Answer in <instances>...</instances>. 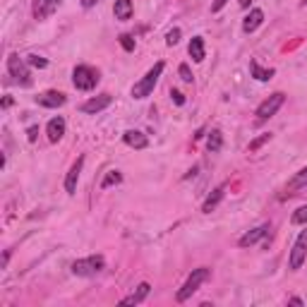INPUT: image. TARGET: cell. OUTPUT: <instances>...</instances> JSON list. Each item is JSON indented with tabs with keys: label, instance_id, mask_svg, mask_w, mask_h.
Masks as SVG:
<instances>
[{
	"label": "cell",
	"instance_id": "obj_1",
	"mask_svg": "<svg viewBox=\"0 0 307 307\" xmlns=\"http://www.w3.org/2000/svg\"><path fill=\"white\" fill-rule=\"evenodd\" d=\"M163 67H166L163 63H156L142 80L137 82L135 87H132V96H135V99H146V96L151 94L154 87H156V82H159V77H161V72H163Z\"/></svg>",
	"mask_w": 307,
	"mask_h": 307
},
{
	"label": "cell",
	"instance_id": "obj_21",
	"mask_svg": "<svg viewBox=\"0 0 307 307\" xmlns=\"http://www.w3.org/2000/svg\"><path fill=\"white\" fill-rule=\"evenodd\" d=\"M207 146H209V151H221V146H223V135L218 132V130H211V135H209L207 139Z\"/></svg>",
	"mask_w": 307,
	"mask_h": 307
},
{
	"label": "cell",
	"instance_id": "obj_8",
	"mask_svg": "<svg viewBox=\"0 0 307 307\" xmlns=\"http://www.w3.org/2000/svg\"><path fill=\"white\" fill-rule=\"evenodd\" d=\"M110 94H101V96H94V99H89L84 106H82V110L84 113H101L103 108H108L110 106Z\"/></svg>",
	"mask_w": 307,
	"mask_h": 307
},
{
	"label": "cell",
	"instance_id": "obj_23",
	"mask_svg": "<svg viewBox=\"0 0 307 307\" xmlns=\"http://www.w3.org/2000/svg\"><path fill=\"white\" fill-rule=\"evenodd\" d=\"M307 185V168H302V171L290 180V190H298V187H305Z\"/></svg>",
	"mask_w": 307,
	"mask_h": 307
},
{
	"label": "cell",
	"instance_id": "obj_29",
	"mask_svg": "<svg viewBox=\"0 0 307 307\" xmlns=\"http://www.w3.org/2000/svg\"><path fill=\"white\" fill-rule=\"evenodd\" d=\"M178 72H180L182 82H192V80H195V77H192V70H190V65H185V63H182L180 67H178Z\"/></svg>",
	"mask_w": 307,
	"mask_h": 307
},
{
	"label": "cell",
	"instance_id": "obj_22",
	"mask_svg": "<svg viewBox=\"0 0 307 307\" xmlns=\"http://www.w3.org/2000/svg\"><path fill=\"white\" fill-rule=\"evenodd\" d=\"M120 180H123V175H120L118 171H110L108 175L103 178V182H101V187H103V190H106V187H113V185H118Z\"/></svg>",
	"mask_w": 307,
	"mask_h": 307
},
{
	"label": "cell",
	"instance_id": "obj_24",
	"mask_svg": "<svg viewBox=\"0 0 307 307\" xmlns=\"http://www.w3.org/2000/svg\"><path fill=\"white\" fill-rule=\"evenodd\" d=\"M27 63L31 65V67H39V70H44L46 65H48V60H46V58H41V55H29Z\"/></svg>",
	"mask_w": 307,
	"mask_h": 307
},
{
	"label": "cell",
	"instance_id": "obj_28",
	"mask_svg": "<svg viewBox=\"0 0 307 307\" xmlns=\"http://www.w3.org/2000/svg\"><path fill=\"white\" fill-rule=\"evenodd\" d=\"M178 41H180V29H171V31L166 34V44H168V46H175Z\"/></svg>",
	"mask_w": 307,
	"mask_h": 307
},
{
	"label": "cell",
	"instance_id": "obj_26",
	"mask_svg": "<svg viewBox=\"0 0 307 307\" xmlns=\"http://www.w3.org/2000/svg\"><path fill=\"white\" fill-rule=\"evenodd\" d=\"M293 223H307V204L300 207L295 214H293Z\"/></svg>",
	"mask_w": 307,
	"mask_h": 307
},
{
	"label": "cell",
	"instance_id": "obj_32",
	"mask_svg": "<svg viewBox=\"0 0 307 307\" xmlns=\"http://www.w3.org/2000/svg\"><path fill=\"white\" fill-rule=\"evenodd\" d=\"M36 135H39V127H29V142H36Z\"/></svg>",
	"mask_w": 307,
	"mask_h": 307
},
{
	"label": "cell",
	"instance_id": "obj_15",
	"mask_svg": "<svg viewBox=\"0 0 307 307\" xmlns=\"http://www.w3.org/2000/svg\"><path fill=\"white\" fill-rule=\"evenodd\" d=\"M264 22V12L259 8H254V10H250V15L245 17V22H243V31L245 34H252L254 29L259 27Z\"/></svg>",
	"mask_w": 307,
	"mask_h": 307
},
{
	"label": "cell",
	"instance_id": "obj_10",
	"mask_svg": "<svg viewBox=\"0 0 307 307\" xmlns=\"http://www.w3.org/2000/svg\"><path fill=\"white\" fill-rule=\"evenodd\" d=\"M65 94H60V91H46V94H41V96H36V103L39 106H46V108H58V106H63L65 103Z\"/></svg>",
	"mask_w": 307,
	"mask_h": 307
},
{
	"label": "cell",
	"instance_id": "obj_17",
	"mask_svg": "<svg viewBox=\"0 0 307 307\" xmlns=\"http://www.w3.org/2000/svg\"><path fill=\"white\" fill-rule=\"evenodd\" d=\"M149 290H151V286H149V283H139L132 295H127V298L120 300V305H139V302H142V300L149 295Z\"/></svg>",
	"mask_w": 307,
	"mask_h": 307
},
{
	"label": "cell",
	"instance_id": "obj_12",
	"mask_svg": "<svg viewBox=\"0 0 307 307\" xmlns=\"http://www.w3.org/2000/svg\"><path fill=\"white\" fill-rule=\"evenodd\" d=\"M269 223H264V226H259V228H254V231H250V233H245L243 238H240V247H250V245H254V243H259L264 235H269Z\"/></svg>",
	"mask_w": 307,
	"mask_h": 307
},
{
	"label": "cell",
	"instance_id": "obj_9",
	"mask_svg": "<svg viewBox=\"0 0 307 307\" xmlns=\"http://www.w3.org/2000/svg\"><path fill=\"white\" fill-rule=\"evenodd\" d=\"M82 166H84V159L80 156V159L72 163V168H70V173H67V178H65V190H67V195H74V190H77V180H80Z\"/></svg>",
	"mask_w": 307,
	"mask_h": 307
},
{
	"label": "cell",
	"instance_id": "obj_2",
	"mask_svg": "<svg viewBox=\"0 0 307 307\" xmlns=\"http://www.w3.org/2000/svg\"><path fill=\"white\" fill-rule=\"evenodd\" d=\"M209 276H211V271H209L207 266H199V269H195V271L190 274V279L185 281V286H182V288L178 290L175 300H178V302H185V300L190 298L192 293H195V290H197L199 286H202V283H204V281L209 279Z\"/></svg>",
	"mask_w": 307,
	"mask_h": 307
},
{
	"label": "cell",
	"instance_id": "obj_33",
	"mask_svg": "<svg viewBox=\"0 0 307 307\" xmlns=\"http://www.w3.org/2000/svg\"><path fill=\"white\" fill-rule=\"evenodd\" d=\"M96 3H99V0H82V5H84V8H87V10H89V8H94Z\"/></svg>",
	"mask_w": 307,
	"mask_h": 307
},
{
	"label": "cell",
	"instance_id": "obj_6",
	"mask_svg": "<svg viewBox=\"0 0 307 307\" xmlns=\"http://www.w3.org/2000/svg\"><path fill=\"white\" fill-rule=\"evenodd\" d=\"M283 101H286V96L281 94V91H276V94H271L269 99L264 101V103H259V108H257V120L259 123H264V120H269L276 110L283 106Z\"/></svg>",
	"mask_w": 307,
	"mask_h": 307
},
{
	"label": "cell",
	"instance_id": "obj_5",
	"mask_svg": "<svg viewBox=\"0 0 307 307\" xmlns=\"http://www.w3.org/2000/svg\"><path fill=\"white\" fill-rule=\"evenodd\" d=\"M8 70H10V74L15 77L17 84H22V87H29V84H31V74H29L27 65H24V60H22L19 55L12 53L8 58Z\"/></svg>",
	"mask_w": 307,
	"mask_h": 307
},
{
	"label": "cell",
	"instance_id": "obj_31",
	"mask_svg": "<svg viewBox=\"0 0 307 307\" xmlns=\"http://www.w3.org/2000/svg\"><path fill=\"white\" fill-rule=\"evenodd\" d=\"M171 96H173V101H175L178 106H182V103H185V96H182L180 91H175V89H173V91H171Z\"/></svg>",
	"mask_w": 307,
	"mask_h": 307
},
{
	"label": "cell",
	"instance_id": "obj_25",
	"mask_svg": "<svg viewBox=\"0 0 307 307\" xmlns=\"http://www.w3.org/2000/svg\"><path fill=\"white\" fill-rule=\"evenodd\" d=\"M269 139H271V132H266V135H262V137H257L254 142H250V151H257V149H259L262 144H266Z\"/></svg>",
	"mask_w": 307,
	"mask_h": 307
},
{
	"label": "cell",
	"instance_id": "obj_35",
	"mask_svg": "<svg viewBox=\"0 0 307 307\" xmlns=\"http://www.w3.org/2000/svg\"><path fill=\"white\" fill-rule=\"evenodd\" d=\"M240 8H250V0H240Z\"/></svg>",
	"mask_w": 307,
	"mask_h": 307
},
{
	"label": "cell",
	"instance_id": "obj_18",
	"mask_svg": "<svg viewBox=\"0 0 307 307\" xmlns=\"http://www.w3.org/2000/svg\"><path fill=\"white\" fill-rule=\"evenodd\" d=\"M113 15H116V19H120V22H127V19L132 17V0H116Z\"/></svg>",
	"mask_w": 307,
	"mask_h": 307
},
{
	"label": "cell",
	"instance_id": "obj_27",
	"mask_svg": "<svg viewBox=\"0 0 307 307\" xmlns=\"http://www.w3.org/2000/svg\"><path fill=\"white\" fill-rule=\"evenodd\" d=\"M120 46L125 51H135V39L130 36V34H120Z\"/></svg>",
	"mask_w": 307,
	"mask_h": 307
},
{
	"label": "cell",
	"instance_id": "obj_16",
	"mask_svg": "<svg viewBox=\"0 0 307 307\" xmlns=\"http://www.w3.org/2000/svg\"><path fill=\"white\" fill-rule=\"evenodd\" d=\"M46 135H48V142H58V139H63L65 135V120L63 118H53L48 127H46Z\"/></svg>",
	"mask_w": 307,
	"mask_h": 307
},
{
	"label": "cell",
	"instance_id": "obj_14",
	"mask_svg": "<svg viewBox=\"0 0 307 307\" xmlns=\"http://www.w3.org/2000/svg\"><path fill=\"white\" fill-rule=\"evenodd\" d=\"M223 195H226V185H218L216 190H214L207 199H204V204H202V211H204V214H211V211H214V209L221 204Z\"/></svg>",
	"mask_w": 307,
	"mask_h": 307
},
{
	"label": "cell",
	"instance_id": "obj_3",
	"mask_svg": "<svg viewBox=\"0 0 307 307\" xmlns=\"http://www.w3.org/2000/svg\"><path fill=\"white\" fill-rule=\"evenodd\" d=\"M72 82L74 87L82 91H91L96 84H99V70H94L89 65H77L72 72Z\"/></svg>",
	"mask_w": 307,
	"mask_h": 307
},
{
	"label": "cell",
	"instance_id": "obj_34",
	"mask_svg": "<svg viewBox=\"0 0 307 307\" xmlns=\"http://www.w3.org/2000/svg\"><path fill=\"white\" fill-rule=\"evenodd\" d=\"M10 106H12V99H10V96H5V99H3V108H10Z\"/></svg>",
	"mask_w": 307,
	"mask_h": 307
},
{
	"label": "cell",
	"instance_id": "obj_4",
	"mask_svg": "<svg viewBox=\"0 0 307 307\" xmlns=\"http://www.w3.org/2000/svg\"><path fill=\"white\" fill-rule=\"evenodd\" d=\"M103 266H106V259L101 254H91L87 259H77L72 264V274L74 276H96Z\"/></svg>",
	"mask_w": 307,
	"mask_h": 307
},
{
	"label": "cell",
	"instance_id": "obj_20",
	"mask_svg": "<svg viewBox=\"0 0 307 307\" xmlns=\"http://www.w3.org/2000/svg\"><path fill=\"white\" fill-rule=\"evenodd\" d=\"M250 72H252V77L257 82H269L271 77H274V70H271V67H269V70H264L257 60H250Z\"/></svg>",
	"mask_w": 307,
	"mask_h": 307
},
{
	"label": "cell",
	"instance_id": "obj_11",
	"mask_svg": "<svg viewBox=\"0 0 307 307\" xmlns=\"http://www.w3.org/2000/svg\"><path fill=\"white\" fill-rule=\"evenodd\" d=\"M58 3L60 0H34V17L36 19H46L51 17L58 8Z\"/></svg>",
	"mask_w": 307,
	"mask_h": 307
},
{
	"label": "cell",
	"instance_id": "obj_19",
	"mask_svg": "<svg viewBox=\"0 0 307 307\" xmlns=\"http://www.w3.org/2000/svg\"><path fill=\"white\" fill-rule=\"evenodd\" d=\"M187 51H190V55H192V60H195V63H202V60H204V39L195 36L190 41V46H187Z\"/></svg>",
	"mask_w": 307,
	"mask_h": 307
},
{
	"label": "cell",
	"instance_id": "obj_7",
	"mask_svg": "<svg viewBox=\"0 0 307 307\" xmlns=\"http://www.w3.org/2000/svg\"><path fill=\"white\" fill-rule=\"evenodd\" d=\"M307 257V231H302V233L298 235V240H295V245H293V250H290V269L298 271L300 266H302V262H305Z\"/></svg>",
	"mask_w": 307,
	"mask_h": 307
},
{
	"label": "cell",
	"instance_id": "obj_13",
	"mask_svg": "<svg viewBox=\"0 0 307 307\" xmlns=\"http://www.w3.org/2000/svg\"><path fill=\"white\" fill-rule=\"evenodd\" d=\"M123 139H125V144L132 146V149H146V146H149L146 135H142L139 130H127L125 135H123Z\"/></svg>",
	"mask_w": 307,
	"mask_h": 307
},
{
	"label": "cell",
	"instance_id": "obj_30",
	"mask_svg": "<svg viewBox=\"0 0 307 307\" xmlns=\"http://www.w3.org/2000/svg\"><path fill=\"white\" fill-rule=\"evenodd\" d=\"M228 0H214V5H211V12H221V10L226 8Z\"/></svg>",
	"mask_w": 307,
	"mask_h": 307
}]
</instances>
